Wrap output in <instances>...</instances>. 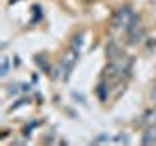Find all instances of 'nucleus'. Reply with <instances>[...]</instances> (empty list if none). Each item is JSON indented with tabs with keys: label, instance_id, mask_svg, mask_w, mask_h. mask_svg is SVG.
Wrapping results in <instances>:
<instances>
[{
	"label": "nucleus",
	"instance_id": "nucleus-6",
	"mask_svg": "<svg viewBox=\"0 0 156 146\" xmlns=\"http://www.w3.org/2000/svg\"><path fill=\"white\" fill-rule=\"evenodd\" d=\"M143 142L144 144H156V129H148L146 134L143 136Z\"/></svg>",
	"mask_w": 156,
	"mask_h": 146
},
{
	"label": "nucleus",
	"instance_id": "nucleus-5",
	"mask_svg": "<svg viewBox=\"0 0 156 146\" xmlns=\"http://www.w3.org/2000/svg\"><path fill=\"white\" fill-rule=\"evenodd\" d=\"M105 53H107V57H109L111 61H113V58H117V57H119V47H117V43H115V41H109V45H107Z\"/></svg>",
	"mask_w": 156,
	"mask_h": 146
},
{
	"label": "nucleus",
	"instance_id": "nucleus-11",
	"mask_svg": "<svg viewBox=\"0 0 156 146\" xmlns=\"http://www.w3.org/2000/svg\"><path fill=\"white\" fill-rule=\"evenodd\" d=\"M98 94H100L101 99H105V86L104 84H100V88H98Z\"/></svg>",
	"mask_w": 156,
	"mask_h": 146
},
{
	"label": "nucleus",
	"instance_id": "nucleus-9",
	"mask_svg": "<svg viewBox=\"0 0 156 146\" xmlns=\"http://www.w3.org/2000/svg\"><path fill=\"white\" fill-rule=\"evenodd\" d=\"M80 47H82V35H78V37H74V41H72V49H78V51H80Z\"/></svg>",
	"mask_w": 156,
	"mask_h": 146
},
{
	"label": "nucleus",
	"instance_id": "nucleus-1",
	"mask_svg": "<svg viewBox=\"0 0 156 146\" xmlns=\"http://www.w3.org/2000/svg\"><path fill=\"white\" fill-rule=\"evenodd\" d=\"M125 31H127V35H129V41L133 43V45L144 39V31H143V27H140V22H139V18H135V16H133V19H131L129 23H127Z\"/></svg>",
	"mask_w": 156,
	"mask_h": 146
},
{
	"label": "nucleus",
	"instance_id": "nucleus-4",
	"mask_svg": "<svg viewBox=\"0 0 156 146\" xmlns=\"http://www.w3.org/2000/svg\"><path fill=\"white\" fill-rule=\"evenodd\" d=\"M143 125H144V127H154V125H156V111H154V109H150V111H146V113H144Z\"/></svg>",
	"mask_w": 156,
	"mask_h": 146
},
{
	"label": "nucleus",
	"instance_id": "nucleus-8",
	"mask_svg": "<svg viewBox=\"0 0 156 146\" xmlns=\"http://www.w3.org/2000/svg\"><path fill=\"white\" fill-rule=\"evenodd\" d=\"M8 92H10V96H14V94H20V92H23V88L20 86V84H12Z\"/></svg>",
	"mask_w": 156,
	"mask_h": 146
},
{
	"label": "nucleus",
	"instance_id": "nucleus-3",
	"mask_svg": "<svg viewBox=\"0 0 156 146\" xmlns=\"http://www.w3.org/2000/svg\"><path fill=\"white\" fill-rule=\"evenodd\" d=\"M133 19V12H131V8L129 6H123V8H119L117 10V14H115V27H127V23Z\"/></svg>",
	"mask_w": 156,
	"mask_h": 146
},
{
	"label": "nucleus",
	"instance_id": "nucleus-10",
	"mask_svg": "<svg viewBox=\"0 0 156 146\" xmlns=\"http://www.w3.org/2000/svg\"><path fill=\"white\" fill-rule=\"evenodd\" d=\"M101 142H109V136H107V134H101V136H98V138L94 140V144H101Z\"/></svg>",
	"mask_w": 156,
	"mask_h": 146
},
{
	"label": "nucleus",
	"instance_id": "nucleus-7",
	"mask_svg": "<svg viewBox=\"0 0 156 146\" xmlns=\"http://www.w3.org/2000/svg\"><path fill=\"white\" fill-rule=\"evenodd\" d=\"M8 70H10V61H8V57H4V58H2V72H0V74L6 76Z\"/></svg>",
	"mask_w": 156,
	"mask_h": 146
},
{
	"label": "nucleus",
	"instance_id": "nucleus-2",
	"mask_svg": "<svg viewBox=\"0 0 156 146\" xmlns=\"http://www.w3.org/2000/svg\"><path fill=\"white\" fill-rule=\"evenodd\" d=\"M78 55H80V51H78V49H70V51H68L66 55L62 57V62H61L62 78H68V74H70V70H72V66H74V62H76Z\"/></svg>",
	"mask_w": 156,
	"mask_h": 146
}]
</instances>
